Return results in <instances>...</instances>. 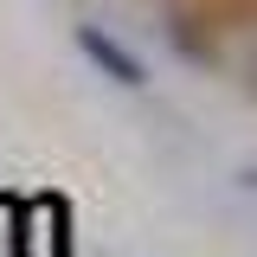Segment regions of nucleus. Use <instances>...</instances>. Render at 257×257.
Returning a JSON list of instances; mask_svg holds the SVG:
<instances>
[{
    "instance_id": "1",
    "label": "nucleus",
    "mask_w": 257,
    "mask_h": 257,
    "mask_svg": "<svg viewBox=\"0 0 257 257\" xmlns=\"http://www.w3.org/2000/svg\"><path fill=\"white\" fill-rule=\"evenodd\" d=\"M77 52H84V58H90L96 71H103V77H116L122 90H142V84H148L142 58L128 52V45L116 39V32H103V26H77Z\"/></svg>"
},
{
    "instance_id": "2",
    "label": "nucleus",
    "mask_w": 257,
    "mask_h": 257,
    "mask_svg": "<svg viewBox=\"0 0 257 257\" xmlns=\"http://www.w3.org/2000/svg\"><path fill=\"white\" fill-rule=\"evenodd\" d=\"M251 90H257V52H251Z\"/></svg>"
}]
</instances>
